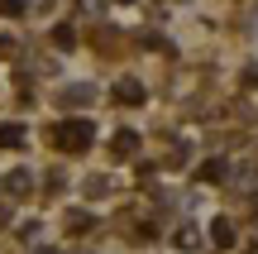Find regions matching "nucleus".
Instances as JSON below:
<instances>
[{
    "mask_svg": "<svg viewBox=\"0 0 258 254\" xmlns=\"http://www.w3.org/2000/svg\"><path fill=\"white\" fill-rule=\"evenodd\" d=\"M0 15H10V19L24 15V0H0Z\"/></svg>",
    "mask_w": 258,
    "mask_h": 254,
    "instance_id": "10",
    "label": "nucleus"
},
{
    "mask_svg": "<svg viewBox=\"0 0 258 254\" xmlns=\"http://www.w3.org/2000/svg\"><path fill=\"white\" fill-rule=\"evenodd\" d=\"M19 144H29L24 125H0V149H19Z\"/></svg>",
    "mask_w": 258,
    "mask_h": 254,
    "instance_id": "5",
    "label": "nucleus"
},
{
    "mask_svg": "<svg viewBox=\"0 0 258 254\" xmlns=\"http://www.w3.org/2000/svg\"><path fill=\"white\" fill-rule=\"evenodd\" d=\"M124 5H129V0H124Z\"/></svg>",
    "mask_w": 258,
    "mask_h": 254,
    "instance_id": "12",
    "label": "nucleus"
},
{
    "mask_svg": "<svg viewBox=\"0 0 258 254\" xmlns=\"http://www.w3.org/2000/svg\"><path fill=\"white\" fill-rule=\"evenodd\" d=\"M53 43H57V48H72V43H77L72 24H57V29H53Z\"/></svg>",
    "mask_w": 258,
    "mask_h": 254,
    "instance_id": "8",
    "label": "nucleus"
},
{
    "mask_svg": "<svg viewBox=\"0 0 258 254\" xmlns=\"http://www.w3.org/2000/svg\"><path fill=\"white\" fill-rule=\"evenodd\" d=\"M201 178H206V182H215V178H225V163H220V159H211V163H206V168H201Z\"/></svg>",
    "mask_w": 258,
    "mask_h": 254,
    "instance_id": "9",
    "label": "nucleus"
},
{
    "mask_svg": "<svg viewBox=\"0 0 258 254\" xmlns=\"http://www.w3.org/2000/svg\"><path fill=\"white\" fill-rule=\"evenodd\" d=\"M24 187H34L29 168H15V173H5V192H10V197H24Z\"/></svg>",
    "mask_w": 258,
    "mask_h": 254,
    "instance_id": "6",
    "label": "nucleus"
},
{
    "mask_svg": "<svg viewBox=\"0 0 258 254\" xmlns=\"http://www.w3.org/2000/svg\"><path fill=\"white\" fill-rule=\"evenodd\" d=\"M139 149V134L134 130H120V134H115V154H134Z\"/></svg>",
    "mask_w": 258,
    "mask_h": 254,
    "instance_id": "7",
    "label": "nucleus"
},
{
    "mask_svg": "<svg viewBox=\"0 0 258 254\" xmlns=\"http://www.w3.org/2000/svg\"><path fill=\"white\" fill-rule=\"evenodd\" d=\"M211 245L215 249H234V226L230 221H220V216L211 221Z\"/></svg>",
    "mask_w": 258,
    "mask_h": 254,
    "instance_id": "4",
    "label": "nucleus"
},
{
    "mask_svg": "<svg viewBox=\"0 0 258 254\" xmlns=\"http://www.w3.org/2000/svg\"><path fill=\"white\" fill-rule=\"evenodd\" d=\"M253 34H258V15H253Z\"/></svg>",
    "mask_w": 258,
    "mask_h": 254,
    "instance_id": "11",
    "label": "nucleus"
},
{
    "mask_svg": "<svg viewBox=\"0 0 258 254\" xmlns=\"http://www.w3.org/2000/svg\"><path fill=\"white\" fill-rule=\"evenodd\" d=\"M115 101L120 106H144V82L139 77H120L115 82Z\"/></svg>",
    "mask_w": 258,
    "mask_h": 254,
    "instance_id": "2",
    "label": "nucleus"
},
{
    "mask_svg": "<svg viewBox=\"0 0 258 254\" xmlns=\"http://www.w3.org/2000/svg\"><path fill=\"white\" fill-rule=\"evenodd\" d=\"M57 101H62V111H67V106H91V101H96V86H86V82L62 86V96H57Z\"/></svg>",
    "mask_w": 258,
    "mask_h": 254,
    "instance_id": "3",
    "label": "nucleus"
},
{
    "mask_svg": "<svg viewBox=\"0 0 258 254\" xmlns=\"http://www.w3.org/2000/svg\"><path fill=\"white\" fill-rule=\"evenodd\" d=\"M53 139H57V149H62V154H82V149H91L96 130H91V120H82V115H77V120H62V125H57Z\"/></svg>",
    "mask_w": 258,
    "mask_h": 254,
    "instance_id": "1",
    "label": "nucleus"
}]
</instances>
